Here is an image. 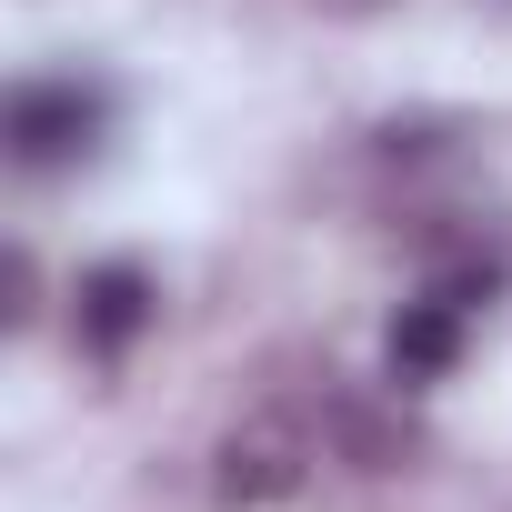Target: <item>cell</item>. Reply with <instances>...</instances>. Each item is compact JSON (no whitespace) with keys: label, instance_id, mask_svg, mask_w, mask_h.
Returning a JSON list of instances; mask_svg holds the SVG:
<instances>
[{"label":"cell","instance_id":"7a4b0ae2","mask_svg":"<svg viewBox=\"0 0 512 512\" xmlns=\"http://www.w3.org/2000/svg\"><path fill=\"white\" fill-rule=\"evenodd\" d=\"M151 312H161V292H151L141 262H101V272H81V292H71V332H81L91 362H121V352L151 332Z\"/></svg>","mask_w":512,"mask_h":512},{"label":"cell","instance_id":"3957f363","mask_svg":"<svg viewBox=\"0 0 512 512\" xmlns=\"http://www.w3.org/2000/svg\"><path fill=\"white\" fill-rule=\"evenodd\" d=\"M302 462H312V442H302L292 422H241V432L221 442V472H211V492H221L231 512H262V502L302 492Z\"/></svg>","mask_w":512,"mask_h":512},{"label":"cell","instance_id":"6da1fadb","mask_svg":"<svg viewBox=\"0 0 512 512\" xmlns=\"http://www.w3.org/2000/svg\"><path fill=\"white\" fill-rule=\"evenodd\" d=\"M101 131H111V101L91 81H21L11 111H0V141H11L21 171H71L101 151Z\"/></svg>","mask_w":512,"mask_h":512},{"label":"cell","instance_id":"277c9868","mask_svg":"<svg viewBox=\"0 0 512 512\" xmlns=\"http://www.w3.org/2000/svg\"><path fill=\"white\" fill-rule=\"evenodd\" d=\"M452 362H462V302H442V292L402 302L392 312V382H442Z\"/></svg>","mask_w":512,"mask_h":512}]
</instances>
